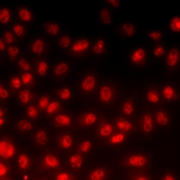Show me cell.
<instances>
[{
  "mask_svg": "<svg viewBox=\"0 0 180 180\" xmlns=\"http://www.w3.org/2000/svg\"><path fill=\"white\" fill-rule=\"evenodd\" d=\"M57 125H69L70 124V118L67 115H59L54 120Z\"/></svg>",
  "mask_w": 180,
  "mask_h": 180,
  "instance_id": "obj_12",
  "label": "cell"
},
{
  "mask_svg": "<svg viewBox=\"0 0 180 180\" xmlns=\"http://www.w3.org/2000/svg\"><path fill=\"white\" fill-rule=\"evenodd\" d=\"M14 32L15 33V34L16 35H22L23 34V33H24V27L22 26V25H20V24H15V26H14Z\"/></svg>",
  "mask_w": 180,
  "mask_h": 180,
  "instance_id": "obj_48",
  "label": "cell"
},
{
  "mask_svg": "<svg viewBox=\"0 0 180 180\" xmlns=\"http://www.w3.org/2000/svg\"><path fill=\"white\" fill-rule=\"evenodd\" d=\"M44 162L46 166L50 168H56L59 166V161H58L57 158L53 155H47L44 159Z\"/></svg>",
  "mask_w": 180,
  "mask_h": 180,
  "instance_id": "obj_10",
  "label": "cell"
},
{
  "mask_svg": "<svg viewBox=\"0 0 180 180\" xmlns=\"http://www.w3.org/2000/svg\"><path fill=\"white\" fill-rule=\"evenodd\" d=\"M10 86L14 88V89H18L21 86V80L18 77H14L11 80H10Z\"/></svg>",
  "mask_w": 180,
  "mask_h": 180,
  "instance_id": "obj_40",
  "label": "cell"
},
{
  "mask_svg": "<svg viewBox=\"0 0 180 180\" xmlns=\"http://www.w3.org/2000/svg\"><path fill=\"white\" fill-rule=\"evenodd\" d=\"M5 111H6V110H5L3 107L0 108V116H1V118H3V115L5 114Z\"/></svg>",
  "mask_w": 180,
  "mask_h": 180,
  "instance_id": "obj_56",
  "label": "cell"
},
{
  "mask_svg": "<svg viewBox=\"0 0 180 180\" xmlns=\"http://www.w3.org/2000/svg\"><path fill=\"white\" fill-rule=\"evenodd\" d=\"M89 42L86 39H81L79 41H77L76 43L73 45L72 47V51L75 53H81L83 51H85L88 48Z\"/></svg>",
  "mask_w": 180,
  "mask_h": 180,
  "instance_id": "obj_5",
  "label": "cell"
},
{
  "mask_svg": "<svg viewBox=\"0 0 180 180\" xmlns=\"http://www.w3.org/2000/svg\"><path fill=\"white\" fill-rule=\"evenodd\" d=\"M70 163L74 166V167H77V168H79L82 164V157L79 156V155H75V156H72L70 158Z\"/></svg>",
  "mask_w": 180,
  "mask_h": 180,
  "instance_id": "obj_30",
  "label": "cell"
},
{
  "mask_svg": "<svg viewBox=\"0 0 180 180\" xmlns=\"http://www.w3.org/2000/svg\"><path fill=\"white\" fill-rule=\"evenodd\" d=\"M27 114H28L29 117L35 120L38 116V111L34 106H29L28 109H27Z\"/></svg>",
  "mask_w": 180,
  "mask_h": 180,
  "instance_id": "obj_39",
  "label": "cell"
},
{
  "mask_svg": "<svg viewBox=\"0 0 180 180\" xmlns=\"http://www.w3.org/2000/svg\"><path fill=\"white\" fill-rule=\"evenodd\" d=\"M170 28L173 32L179 33L180 31V18L179 17H174L170 22Z\"/></svg>",
  "mask_w": 180,
  "mask_h": 180,
  "instance_id": "obj_20",
  "label": "cell"
},
{
  "mask_svg": "<svg viewBox=\"0 0 180 180\" xmlns=\"http://www.w3.org/2000/svg\"><path fill=\"white\" fill-rule=\"evenodd\" d=\"M7 166L6 165H4L3 163H1L0 164V176H5L6 174H7Z\"/></svg>",
  "mask_w": 180,
  "mask_h": 180,
  "instance_id": "obj_51",
  "label": "cell"
},
{
  "mask_svg": "<svg viewBox=\"0 0 180 180\" xmlns=\"http://www.w3.org/2000/svg\"><path fill=\"white\" fill-rule=\"evenodd\" d=\"M0 95H1V97H2L3 99H7V98L9 96L8 92H7L2 86H0Z\"/></svg>",
  "mask_w": 180,
  "mask_h": 180,
  "instance_id": "obj_50",
  "label": "cell"
},
{
  "mask_svg": "<svg viewBox=\"0 0 180 180\" xmlns=\"http://www.w3.org/2000/svg\"><path fill=\"white\" fill-rule=\"evenodd\" d=\"M72 144V140L71 138L68 136V135H64L62 136V138L60 139V142H59V145L64 148V149H68L71 146Z\"/></svg>",
  "mask_w": 180,
  "mask_h": 180,
  "instance_id": "obj_18",
  "label": "cell"
},
{
  "mask_svg": "<svg viewBox=\"0 0 180 180\" xmlns=\"http://www.w3.org/2000/svg\"><path fill=\"white\" fill-rule=\"evenodd\" d=\"M150 37H151V40L155 41V42H159L161 39V37H162V33H161L160 32H159V31H153V32H151Z\"/></svg>",
  "mask_w": 180,
  "mask_h": 180,
  "instance_id": "obj_43",
  "label": "cell"
},
{
  "mask_svg": "<svg viewBox=\"0 0 180 180\" xmlns=\"http://www.w3.org/2000/svg\"><path fill=\"white\" fill-rule=\"evenodd\" d=\"M128 164L136 167L143 166L146 164V159L142 156H133L128 160Z\"/></svg>",
  "mask_w": 180,
  "mask_h": 180,
  "instance_id": "obj_7",
  "label": "cell"
},
{
  "mask_svg": "<svg viewBox=\"0 0 180 180\" xmlns=\"http://www.w3.org/2000/svg\"><path fill=\"white\" fill-rule=\"evenodd\" d=\"M50 104V100H49V96L48 95H43L40 98L39 100V107L42 110H44L48 107V105Z\"/></svg>",
  "mask_w": 180,
  "mask_h": 180,
  "instance_id": "obj_28",
  "label": "cell"
},
{
  "mask_svg": "<svg viewBox=\"0 0 180 180\" xmlns=\"http://www.w3.org/2000/svg\"><path fill=\"white\" fill-rule=\"evenodd\" d=\"M4 37L6 39V42H8V43H11V42H14V36H13V34L10 33V32H7L6 33H5V35H4Z\"/></svg>",
  "mask_w": 180,
  "mask_h": 180,
  "instance_id": "obj_49",
  "label": "cell"
},
{
  "mask_svg": "<svg viewBox=\"0 0 180 180\" xmlns=\"http://www.w3.org/2000/svg\"><path fill=\"white\" fill-rule=\"evenodd\" d=\"M36 140L40 145H45L47 142V136H46L45 132L42 130L38 131V133L36 134Z\"/></svg>",
  "mask_w": 180,
  "mask_h": 180,
  "instance_id": "obj_15",
  "label": "cell"
},
{
  "mask_svg": "<svg viewBox=\"0 0 180 180\" xmlns=\"http://www.w3.org/2000/svg\"><path fill=\"white\" fill-rule=\"evenodd\" d=\"M154 55L155 56H161V55H163L164 54V52H165V50H164V48L162 47V45H158L157 47L154 49Z\"/></svg>",
  "mask_w": 180,
  "mask_h": 180,
  "instance_id": "obj_47",
  "label": "cell"
},
{
  "mask_svg": "<svg viewBox=\"0 0 180 180\" xmlns=\"http://www.w3.org/2000/svg\"><path fill=\"white\" fill-rule=\"evenodd\" d=\"M68 68V65H67L66 63H60V64H59V65L55 67L54 73L56 75H62V74L66 73Z\"/></svg>",
  "mask_w": 180,
  "mask_h": 180,
  "instance_id": "obj_21",
  "label": "cell"
},
{
  "mask_svg": "<svg viewBox=\"0 0 180 180\" xmlns=\"http://www.w3.org/2000/svg\"><path fill=\"white\" fill-rule=\"evenodd\" d=\"M17 127L21 129V130H25V131H29L32 129V124L29 123L28 121L23 120L17 123Z\"/></svg>",
  "mask_w": 180,
  "mask_h": 180,
  "instance_id": "obj_36",
  "label": "cell"
},
{
  "mask_svg": "<svg viewBox=\"0 0 180 180\" xmlns=\"http://www.w3.org/2000/svg\"><path fill=\"white\" fill-rule=\"evenodd\" d=\"M147 99L151 101L152 103H156L159 100V93L157 90H151L148 95H147Z\"/></svg>",
  "mask_w": 180,
  "mask_h": 180,
  "instance_id": "obj_29",
  "label": "cell"
},
{
  "mask_svg": "<svg viewBox=\"0 0 180 180\" xmlns=\"http://www.w3.org/2000/svg\"><path fill=\"white\" fill-rule=\"evenodd\" d=\"M19 98L23 103L26 104L31 99V93L29 92L28 90H23L19 93Z\"/></svg>",
  "mask_w": 180,
  "mask_h": 180,
  "instance_id": "obj_25",
  "label": "cell"
},
{
  "mask_svg": "<svg viewBox=\"0 0 180 180\" xmlns=\"http://www.w3.org/2000/svg\"><path fill=\"white\" fill-rule=\"evenodd\" d=\"M152 124H151V118L149 114H146L144 116V123H143V129L145 132H150L151 130Z\"/></svg>",
  "mask_w": 180,
  "mask_h": 180,
  "instance_id": "obj_23",
  "label": "cell"
},
{
  "mask_svg": "<svg viewBox=\"0 0 180 180\" xmlns=\"http://www.w3.org/2000/svg\"><path fill=\"white\" fill-rule=\"evenodd\" d=\"M38 73L41 76H44L47 73L48 70V64L45 61H41L38 64Z\"/></svg>",
  "mask_w": 180,
  "mask_h": 180,
  "instance_id": "obj_31",
  "label": "cell"
},
{
  "mask_svg": "<svg viewBox=\"0 0 180 180\" xmlns=\"http://www.w3.org/2000/svg\"><path fill=\"white\" fill-rule=\"evenodd\" d=\"M29 164V159L27 157L26 154H22L19 156V159H18V165H19L20 169H26L28 167Z\"/></svg>",
  "mask_w": 180,
  "mask_h": 180,
  "instance_id": "obj_14",
  "label": "cell"
},
{
  "mask_svg": "<svg viewBox=\"0 0 180 180\" xmlns=\"http://www.w3.org/2000/svg\"><path fill=\"white\" fill-rule=\"evenodd\" d=\"M58 180H68L70 178H69V176L66 174V173H62V174H59V175H58L57 178H56Z\"/></svg>",
  "mask_w": 180,
  "mask_h": 180,
  "instance_id": "obj_52",
  "label": "cell"
},
{
  "mask_svg": "<svg viewBox=\"0 0 180 180\" xmlns=\"http://www.w3.org/2000/svg\"><path fill=\"white\" fill-rule=\"evenodd\" d=\"M90 179L92 180H101L104 178V171L103 169H96L92 172L89 176Z\"/></svg>",
  "mask_w": 180,
  "mask_h": 180,
  "instance_id": "obj_17",
  "label": "cell"
},
{
  "mask_svg": "<svg viewBox=\"0 0 180 180\" xmlns=\"http://www.w3.org/2000/svg\"><path fill=\"white\" fill-rule=\"evenodd\" d=\"M5 49H6L5 43H4V42L1 40V41H0V50H1V51H4V50H5Z\"/></svg>",
  "mask_w": 180,
  "mask_h": 180,
  "instance_id": "obj_54",
  "label": "cell"
},
{
  "mask_svg": "<svg viewBox=\"0 0 180 180\" xmlns=\"http://www.w3.org/2000/svg\"><path fill=\"white\" fill-rule=\"evenodd\" d=\"M22 81L25 85L33 84V77L30 73H24V74L22 75Z\"/></svg>",
  "mask_w": 180,
  "mask_h": 180,
  "instance_id": "obj_33",
  "label": "cell"
},
{
  "mask_svg": "<svg viewBox=\"0 0 180 180\" xmlns=\"http://www.w3.org/2000/svg\"><path fill=\"white\" fill-rule=\"evenodd\" d=\"M105 45H104V42L102 39H99L96 43L95 44V46L93 48V51L95 54H101L104 51V49H105Z\"/></svg>",
  "mask_w": 180,
  "mask_h": 180,
  "instance_id": "obj_11",
  "label": "cell"
},
{
  "mask_svg": "<svg viewBox=\"0 0 180 180\" xmlns=\"http://www.w3.org/2000/svg\"><path fill=\"white\" fill-rule=\"evenodd\" d=\"M108 3H109L111 6H114V7H119V6H120V2L117 1V0H109Z\"/></svg>",
  "mask_w": 180,
  "mask_h": 180,
  "instance_id": "obj_53",
  "label": "cell"
},
{
  "mask_svg": "<svg viewBox=\"0 0 180 180\" xmlns=\"http://www.w3.org/2000/svg\"><path fill=\"white\" fill-rule=\"evenodd\" d=\"M44 28L47 31V33L49 34H51V35H56L59 31V27L57 24H54V23H48L44 25Z\"/></svg>",
  "mask_w": 180,
  "mask_h": 180,
  "instance_id": "obj_9",
  "label": "cell"
},
{
  "mask_svg": "<svg viewBox=\"0 0 180 180\" xmlns=\"http://www.w3.org/2000/svg\"><path fill=\"white\" fill-rule=\"evenodd\" d=\"M113 97V91L110 86H104L100 90V100L104 103L109 102Z\"/></svg>",
  "mask_w": 180,
  "mask_h": 180,
  "instance_id": "obj_4",
  "label": "cell"
},
{
  "mask_svg": "<svg viewBox=\"0 0 180 180\" xmlns=\"http://www.w3.org/2000/svg\"><path fill=\"white\" fill-rule=\"evenodd\" d=\"M10 19V12L7 9L4 8L0 12V22L2 24H7Z\"/></svg>",
  "mask_w": 180,
  "mask_h": 180,
  "instance_id": "obj_22",
  "label": "cell"
},
{
  "mask_svg": "<svg viewBox=\"0 0 180 180\" xmlns=\"http://www.w3.org/2000/svg\"><path fill=\"white\" fill-rule=\"evenodd\" d=\"M59 46H61L62 48H67L68 46H69V44H70V39L68 38V36H64V37L59 39Z\"/></svg>",
  "mask_w": 180,
  "mask_h": 180,
  "instance_id": "obj_42",
  "label": "cell"
},
{
  "mask_svg": "<svg viewBox=\"0 0 180 180\" xmlns=\"http://www.w3.org/2000/svg\"><path fill=\"white\" fill-rule=\"evenodd\" d=\"M124 139V136L123 134H116L113 136L110 140V142L112 143H119V142H122Z\"/></svg>",
  "mask_w": 180,
  "mask_h": 180,
  "instance_id": "obj_45",
  "label": "cell"
},
{
  "mask_svg": "<svg viewBox=\"0 0 180 180\" xmlns=\"http://www.w3.org/2000/svg\"><path fill=\"white\" fill-rule=\"evenodd\" d=\"M163 179H165V180H172V179H174V178L171 176V175H167V176H165L164 178H163Z\"/></svg>",
  "mask_w": 180,
  "mask_h": 180,
  "instance_id": "obj_55",
  "label": "cell"
},
{
  "mask_svg": "<svg viewBox=\"0 0 180 180\" xmlns=\"http://www.w3.org/2000/svg\"><path fill=\"white\" fill-rule=\"evenodd\" d=\"M31 50L33 53L35 54H40L42 52L43 50V42L41 39H37L36 41L33 42V43L32 44Z\"/></svg>",
  "mask_w": 180,
  "mask_h": 180,
  "instance_id": "obj_8",
  "label": "cell"
},
{
  "mask_svg": "<svg viewBox=\"0 0 180 180\" xmlns=\"http://www.w3.org/2000/svg\"><path fill=\"white\" fill-rule=\"evenodd\" d=\"M123 30L126 33V34L128 36H133L135 33V29L134 26L131 24H124L123 25Z\"/></svg>",
  "mask_w": 180,
  "mask_h": 180,
  "instance_id": "obj_32",
  "label": "cell"
},
{
  "mask_svg": "<svg viewBox=\"0 0 180 180\" xmlns=\"http://www.w3.org/2000/svg\"><path fill=\"white\" fill-rule=\"evenodd\" d=\"M91 142H87V141H86V142H82L79 146H78V150H79V151L80 152H87L90 149H91Z\"/></svg>",
  "mask_w": 180,
  "mask_h": 180,
  "instance_id": "obj_38",
  "label": "cell"
},
{
  "mask_svg": "<svg viewBox=\"0 0 180 180\" xmlns=\"http://www.w3.org/2000/svg\"><path fill=\"white\" fill-rule=\"evenodd\" d=\"M70 91L68 88H62L60 90L58 91V95L61 98V99H68L70 97Z\"/></svg>",
  "mask_w": 180,
  "mask_h": 180,
  "instance_id": "obj_35",
  "label": "cell"
},
{
  "mask_svg": "<svg viewBox=\"0 0 180 180\" xmlns=\"http://www.w3.org/2000/svg\"><path fill=\"white\" fill-rule=\"evenodd\" d=\"M123 113H124L125 114H132L133 111V104H132V103H131V102H127V103H125L123 107Z\"/></svg>",
  "mask_w": 180,
  "mask_h": 180,
  "instance_id": "obj_41",
  "label": "cell"
},
{
  "mask_svg": "<svg viewBox=\"0 0 180 180\" xmlns=\"http://www.w3.org/2000/svg\"><path fill=\"white\" fill-rule=\"evenodd\" d=\"M163 95L167 100H171L175 96V90L171 86H166L163 90Z\"/></svg>",
  "mask_w": 180,
  "mask_h": 180,
  "instance_id": "obj_19",
  "label": "cell"
},
{
  "mask_svg": "<svg viewBox=\"0 0 180 180\" xmlns=\"http://www.w3.org/2000/svg\"><path fill=\"white\" fill-rule=\"evenodd\" d=\"M5 123L4 119H3V118H1V119H0V125H3V123Z\"/></svg>",
  "mask_w": 180,
  "mask_h": 180,
  "instance_id": "obj_57",
  "label": "cell"
},
{
  "mask_svg": "<svg viewBox=\"0 0 180 180\" xmlns=\"http://www.w3.org/2000/svg\"><path fill=\"white\" fill-rule=\"evenodd\" d=\"M59 108V104L58 102H52V103H50L48 107L46 108V112L48 114H54L56 113Z\"/></svg>",
  "mask_w": 180,
  "mask_h": 180,
  "instance_id": "obj_27",
  "label": "cell"
},
{
  "mask_svg": "<svg viewBox=\"0 0 180 180\" xmlns=\"http://www.w3.org/2000/svg\"><path fill=\"white\" fill-rule=\"evenodd\" d=\"M157 121L160 125H165L168 123V116L164 112H158L157 114Z\"/></svg>",
  "mask_w": 180,
  "mask_h": 180,
  "instance_id": "obj_26",
  "label": "cell"
},
{
  "mask_svg": "<svg viewBox=\"0 0 180 180\" xmlns=\"http://www.w3.org/2000/svg\"><path fill=\"white\" fill-rule=\"evenodd\" d=\"M19 52V49L17 47H10L8 49V54L11 59H14Z\"/></svg>",
  "mask_w": 180,
  "mask_h": 180,
  "instance_id": "obj_46",
  "label": "cell"
},
{
  "mask_svg": "<svg viewBox=\"0 0 180 180\" xmlns=\"http://www.w3.org/2000/svg\"><path fill=\"white\" fill-rule=\"evenodd\" d=\"M18 65H19V67L22 69H24L25 71H28V70H30V68H31V66H30V64L28 63V61H26L25 59H21L19 61H18Z\"/></svg>",
  "mask_w": 180,
  "mask_h": 180,
  "instance_id": "obj_44",
  "label": "cell"
},
{
  "mask_svg": "<svg viewBox=\"0 0 180 180\" xmlns=\"http://www.w3.org/2000/svg\"><path fill=\"white\" fill-rule=\"evenodd\" d=\"M145 56H146L145 51L142 49H138L133 52V54L131 56V59H132L133 63L139 65L145 60Z\"/></svg>",
  "mask_w": 180,
  "mask_h": 180,
  "instance_id": "obj_3",
  "label": "cell"
},
{
  "mask_svg": "<svg viewBox=\"0 0 180 180\" xmlns=\"http://www.w3.org/2000/svg\"><path fill=\"white\" fill-rule=\"evenodd\" d=\"M117 126L120 130L124 131V132H128L132 129V124L129 123L128 121H125V120H119L117 122Z\"/></svg>",
  "mask_w": 180,
  "mask_h": 180,
  "instance_id": "obj_13",
  "label": "cell"
},
{
  "mask_svg": "<svg viewBox=\"0 0 180 180\" xmlns=\"http://www.w3.org/2000/svg\"><path fill=\"white\" fill-rule=\"evenodd\" d=\"M112 131H113L112 126L110 124H105L101 128L100 134H101V136H108L112 133Z\"/></svg>",
  "mask_w": 180,
  "mask_h": 180,
  "instance_id": "obj_34",
  "label": "cell"
},
{
  "mask_svg": "<svg viewBox=\"0 0 180 180\" xmlns=\"http://www.w3.org/2000/svg\"><path fill=\"white\" fill-rule=\"evenodd\" d=\"M19 16L20 18L24 21H30L32 19L33 15L31 12L27 9H20L19 10Z\"/></svg>",
  "mask_w": 180,
  "mask_h": 180,
  "instance_id": "obj_24",
  "label": "cell"
},
{
  "mask_svg": "<svg viewBox=\"0 0 180 180\" xmlns=\"http://www.w3.org/2000/svg\"><path fill=\"white\" fill-rule=\"evenodd\" d=\"M0 154L5 159L11 158L15 154V148L7 141H2L0 143Z\"/></svg>",
  "mask_w": 180,
  "mask_h": 180,
  "instance_id": "obj_1",
  "label": "cell"
},
{
  "mask_svg": "<svg viewBox=\"0 0 180 180\" xmlns=\"http://www.w3.org/2000/svg\"><path fill=\"white\" fill-rule=\"evenodd\" d=\"M101 19L103 21L104 24H111V18H110V15H109V13L107 10L104 9L101 13Z\"/></svg>",
  "mask_w": 180,
  "mask_h": 180,
  "instance_id": "obj_37",
  "label": "cell"
},
{
  "mask_svg": "<svg viewBox=\"0 0 180 180\" xmlns=\"http://www.w3.org/2000/svg\"><path fill=\"white\" fill-rule=\"evenodd\" d=\"M96 120V116L93 114H87L84 115L83 119H82V123L85 125H91L95 123Z\"/></svg>",
  "mask_w": 180,
  "mask_h": 180,
  "instance_id": "obj_16",
  "label": "cell"
},
{
  "mask_svg": "<svg viewBox=\"0 0 180 180\" xmlns=\"http://www.w3.org/2000/svg\"><path fill=\"white\" fill-rule=\"evenodd\" d=\"M178 50L177 49H172L167 59V63L169 67H175L178 62Z\"/></svg>",
  "mask_w": 180,
  "mask_h": 180,
  "instance_id": "obj_6",
  "label": "cell"
},
{
  "mask_svg": "<svg viewBox=\"0 0 180 180\" xmlns=\"http://www.w3.org/2000/svg\"><path fill=\"white\" fill-rule=\"evenodd\" d=\"M95 79L93 75H88L83 79L81 83V87L86 92H90L95 88Z\"/></svg>",
  "mask_w": 180,
  "mask_h": 180,
  "instance_id": "obj_2",
  "label": "cell"
}]
</instances>
